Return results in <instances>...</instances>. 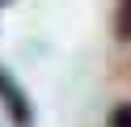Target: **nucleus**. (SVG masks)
<instances>
[{
  "mask_svg": "<svg viewBox=\"0 0 131 127\" xmlns=\"http://www.w3.org/2000/svg\"><path fill=\"white\" fill-rule=\"evenodd\" d=\"M0 102H4V110H9L13 127H34V110H30V97H26V89H21V85L13 81L4 68H0Z\"/></svg>",
  "mask_w": 131,
  "mask_h": 127,
  "instance_id": "1",
  "label": "nucleus"
},
{
  "mask_svg": "<svg viewBox=\"0 0 131 127\" xmlns=\"http://www.w3.org/2000/svg\"><path fill=\"white\" fill-rule=\"evenodd\" d=\"M114 30H118V38L131 42V0H118V17H114Z\"/></svg>",
  "mask_w": 131,
  "mask_h": 127,
  "instance_id": "2",
  "label": "nucleus"
},
{
  "mask_svg": "<svg viewBox=\"0 0 131 127\" xmlns=\"http://www.w3.org/2000/svg\"><path fill=\"white\" fill-rule=\"evenodd\" d=\"M106 127H131V102L114 106V110H110V119H106Z\"/></svg>",
  "mask_w": 131,
  "mask_h": 127,
  "instance_id": "3",
  "label": "nucleus"
},
{
  "mask_svg": "<svg viewBox=\"0 0 131 127\" xmlns=\"http://www.w3.org/2000/svg\"><path fill=\"white\" fill-rule=\"evenodd\" d=\"M0 4H4V0H0Z\"/></svg>",
  "mask_w": 131,
  "mask_h": 127,
  "instance_id": "4",
  "label": "nucleus"
}]
</instances>
